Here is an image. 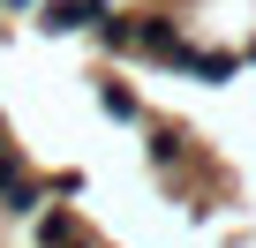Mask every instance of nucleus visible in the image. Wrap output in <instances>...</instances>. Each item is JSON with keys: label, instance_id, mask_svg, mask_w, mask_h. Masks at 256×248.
Returning <instances> with one entry per match:
<instances>
[{"label": "nucleus", "instance_id": "obj_1", "mask_svg": "<svg viewBox=\"0 0 256 248\" xmlns=\"http://www.w3.org/2000/svg\"><path fill=\"white\" fill-rule=\"evenodd\" d=\"M136 53H144V60H174V68H188V60H196V45L181 38V23H174V15H136Z\"/></svg>", "mask_w": 256, "mask_h": 248}, {"label": "nucleus", "instance_id": "obj_2", "mask_svg": "<svg viewBox=\"0 0 256 248\" xmlns=\"http://www.w3.org/2000/svg\"><path fill=\"white\" fill-rule=\"evenodd\" d=\"M38 248H83L76 211H46V218H38Z\"/></svg>", "mask_w": 256, "mask_h": 248}, {"label": "nucleus", "instance_id": "obj_3", "mask_svg": "<svg viewBox=\"0 0 256 248\" xmlns=\"http://www.w3.org/2000/svg\"><path fill=\"white\" fill-rule=\"evenodd\" d=\"M181 158H188V136H181V128H151V166H158V173H174Z\"/></svg>", "mask_w": 256, "mask_h": 248}, {"label": "nucleus", "instance_id": "obj_4", "mask_svg": "<svg viewBox=\"0 0 256 248\" xmlns=\"http://www.w3.org/2000/svg\"><path fill=\"white\" fill-rule=\"evenodd\" d=\"M98 45L106 53H136V23H128V15H106L98 23Z\"/></svg>", "mask_w": 256, "mask_h": 248}, {"label": "nucleus", "instance_id": "obj_5", "mask_svg": "<svg viewBox=\"0 0 256 248\" xmlns=\"http://www.w3.org/2000/svg\"><path fill=\"white\" fill-rule=\"evenodd\" d=\"M98 105H106L113 120H144V105H136V90H120V83H106V90H98Z\"/></svg>", "mask_w": 256, "mask_h": 248}, {"label": "nucleus", "instance_id": "obj_6", "mask_svg": "<svg viewBox=\"0 0 256 248\" xmlns=\"http://www.w3.org/2000/svg\"><path fill=\"white\" fill-rule=\"evenodd\" d=\"M188 68H196V75H204V83H226V75H234V68H241V53H196V60H188Z\"/></svg>", "mask_w": 256, "mask_h": 248}, {"label": "nucleus", "instance_id": "obj_7", "mask_svg": "<svg viewBox=\"0 0 256 248\" xmlns=\"http://www.w3.org/2000/svg\"><path fill=\"white\" fill-rule=\"evenodd\" d=\"M0 203H8L16 218H30V211L46 203V188H38V181H16V188H8V196H0Z\"/></svg>", "mask_w": 256, "mask_h": 248}, {"label": "nucleus", "instance_id": "obj_8", "mask_svg": "<svg viewBox=\"0 0 256 248\" xmlns=\"http://www.w3.org/2000/svg\"><path fill=\"white\" fill-rule=\"evenodd\" d=\"M0 8H30V0H0Z\"/></svg>", "mask_w": 256, "mask_h": 248}]
</instances>
